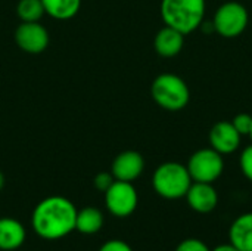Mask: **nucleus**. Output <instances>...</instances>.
Listing matches in <instances>:
<instances>
[{
	"mask_svg": "<svg viewBox=\"0 0 252 251\" xmlns=\"http://www.w3.org/2000/svg\"><path fill=\"white\" fill-rule=\"evenodd\" d=\"M241 135L232 124V121H219L210 130L211 148L221 155L233 154L241 146Z\"/></svg>",
	"mask_w": 252,
	"mask_h": 251,
	"instance_id": "9b49d317",
	"label": "nucleus"
},
{
	"mask_svg": "<svg viewBox=\"0 0 252 251\" xmlns=\"http://www.w3.org/2000/svg\"><path fill=\"white\" fill-rule=\"evenodd\" d=\"M16 13L22 22H38L46 10L41 0H19Z\"/></svg>",
	"mask_w": 252,
	"mask_h": 251,
	"instance_id": "f3484780",
	"label": "nucleus"
},
{
	"mask_svg": "<svg viewBox=\"0 0 252 251\" xmlns=\"http://www.w3.org/2000/svg\"><path fill=\"white\" fill-rule=\"evenodd\" d=\"M232 124L235 126V129L239 132L241 136H247V135L250 136L252 127V115L248 112H241L233 118Z\"/></svg>",
	"mask_w": 252,
	"mask_h": 251,
	"instance_id": "a211bd4d",
	"label": "nucleus"
},
{
	"mask_svg": "<svg viewBox=\"0 0 252 251\" xmlns=\"http://www.w3.org/2000/svg\"><path fill=\"white\" fill-rule=\"evenodd\" d=\"M15 40L19 49L27 53H41L49 46V33L40 22H21L16 28Z\"/></svg>",
	"mask_w": 252,
	"mask_h": 251,
	"instance_id": "6e6552de",
	"label": "nucleus"
},
{
	"mask_svg": "<svg viewBox=\"0 0 252 251\" xmlns=\"http://www.w3.org/2000/svg\"><path fill=\"white\" fill-rule=\"evenodd\" d=\"M3 186H4V176H3V173L0 172V191L3 189Z\"/></svg>",
	"mask_w": 252,
	"mask_h": 251,
	"instance_id": "b1692460",
	"label": "nucleus"
},
{
	"mask_svg": "<svg viewBox=\"0 0 252 251\" xmlns=\"http://www.w3.org/2000/svg\"><path fill=\"white\" fill-rule=\"evenodd\" d=\"M41 1L46 13L59 21H66L74 18L81 7V0H41Z\"/></svg>",
	"mask_w": 252,
	"mask_h": 251,
	"instance_id": "dca6fc26",
	"label": "nucleus"
},
{
	"mask_svg": "<svg viewBox=\"0 0 252 251\" xmlns=\"http://www.w3.org/2000/svg\"><path fill=\"white\" fill-rule=\"evenodd\" d=\"M239 166L244 173V176L252 182V145L247 146L239 158Z\"/></svg>",
	"mask_w": 252,
	"mask_h": 251,
	"instance_id": "6ab92c4d",
	"label": "nucleus"
},
{
	"mask_svg": "<svg viewBox=\"0 0 252 251\" xmlns=\"http://www.w3.org/2000/svg\"><path fill=\"white\" fill-rule=\"evenodd\" d=\"M186 201L193 212L207 215L214 212L219 206V194L213 183L192 182L189 191L186 192Z\"/></svg>",
	"mask_w": 252,
	"mask_h": 251,
	"instance_id": "9d476101",
	"label": "nucleus"
},
{
	"mask_svg": "<svg viewBox=\"0 0 252 251\" xmlns=\"http://www.w3.org/2000/svg\"><path fill=\"white\" fill-rule=\"evenodd\" d=\"M211 251H241V250H238L233 244H221V246H219V247H216L214 250H211Z\"/></svg>",
	"mask_w": 252,
	"mask_h": 251,
	"instance_id": "5701e85b",
	"label": "nucleus"
},
{
	"mask_svg": "<svg viewBox=\"0 0 252 251\" xmlns=\"http://www.w3.org/2000/svg\"><path fill=\"white\" fill-rule=\"evenodd\" d=\"M229 240L238 250L252 251V213H244L233 220Z\"/></svg>",
	"mask_w": 252,
	"mask_h": 251,
	"instance_id": "4468645a",
	"label": "nucleus"
},
{
	"mask_svg": "<svg viewBox=\"0 0 252 251\" xmlns=\"http://www.w3.org/2000/svg\"><path fill=\"white\" fill-rule=\"evenodd\" d=\"M99 251H133V249L123 240H109L102 244Z\"/></svg>",
	"mask_w": 252,
	"mask_h": 251,
	"instance_id": "4be33fe9",
	"label": "nucleus"
},
{
	"mask_svg": "<svg viewBox=\"0 0 252 251\" xmlns=\"http://www.w3.org/2000/svg\"><path fill=\"white\" fill-rule=\"evenodd\" d=\"M154 101L167 111H182L186 108L190 99V90L188 83L177 74L164 72L159 74L151 87Z\"/></svg>",
	"mask_w": 252,
	"mask_h": 251,
	"instance_id": "20e7f679",
	"label": "nucleus"
},
{
	"mask_svg": "<svg viewBox=\"0 0 252 251\" xmlns=\"http://www.w3.org/2000/svg\"><path fill=\"white\" fill-rule=\"evenodd\" d=\"M176 251H211L210 247L198 240V238H188V240H183L177 247H176Z\"/></svg>",
	"mask_w": 252,
	"mask_h": 251,
	"instance_id": "aec40b11",
	"label": "nucleus"
},
{
	"mask_svg": "<svg viewBox=\"0 0 252 251\" xmlns=\"http://www.w3.org/2000/svg\"><path fill=\"white\" fill-rule=\"evenodd\" d=\"M161 18L167 27L190 34L198 30L205 18V0H161Z\"/></svg>",
	"mask_w": 252,
	"mask_h": 251,
	"instance_id": "f03ea898",
	"label": "nucleus"
},
{
	"mask_svg": "<svg viewBox=\"0 0 252 251\" xmlns=\"http://www.w3.org/2000/svg\"><path fill=\"white\" fill-rule=\"evenodd\" d=\"M211 22L214 31L219 33L221 37L235 38L247 30L250 22V13L242 3L230 0L219 6Z\"/></svg>",
	"mask_w": 252,
	"mask_h": 251,
	"instance_id": "39448f33",
	"label": "nucleus"
},
{
	"mask_svg": "<svg viewBox=\"0 0 252 251\" xmlns=\"http://www.w3.org/2000/svg\"><path fill=\"white\" fill-rule=\"evenodd\" d=\"M27 240L24 225L13 217H0V251L21 249Z\"/></svg>",
	"mask_w": 252,
	"mask_h": 251,
	"instance_id": "f8f14e48",
	"label": "nucleus"
},
{
	"mask_svg": "<svg viewBox=\"0 0 252 251\" xmlns=\"http://www.w3.org/2000/svg\"><path fill=\"white\" fill-rule=\"evenodd\" d=\"M192 182L188 167L177 161L162 163L157 167L152 176L155 192L165 200H180L186 197Z\"/></svg>",
	"mask_w": 252,
	"mask_h": 251,
	"instance_id": "7ed1b4c3",
	"label": "nucleus"
},
{
	"mask_svg": "<svg viewBox=\"0 0 252 251\" xmlns=\"http://www.w3.org/2000/svg\"><path fill=\"white\" fill-rule=\"evenodd\" d=\"M186 167L193 182L214 183L223 175L224 160L223 155L216 149L202 148L190 155Z\"/></svg>",
	"mask_w": 252,
	"mask_h": 251,
	"instance_id": "423d86ee",
	"label": "nucleus"
},
{
	"mask_svg": "<svg viewBox=\"0 0 252 251\" xmlns=\"http://www.w3.org/2000/svg\"><path fill=\"white\" fill-rule=\"evenodd\" d=\"M114 182H115V178L112 176V173H108V172H100L93 179L94 188L100 192H106Z\"/></svg>",
	"mask_w": 252,
	"mask_h": 251,
	"instance_id": "412c9836",
	"label": "nucleus"
},
{
	"mask_svg": "<svg viewBox=\"0 0 252 251\" xmlns=\"http://www.w3.org/2000/svg\"><path fill=\"white\" fill-rule=\"evenodd\" d=\"M105 223L103 213L96 207H84L83 210H77L75 217V231L83 235H94L97 234Z\"/></svg>",
	"mask_w": 252,
	"mask_h": 251,
	"instance_id": "2eb2a0df",
	"label": "nucleus"
},
{
	"mask_svg": "<svg viewBox=\"0 0 252 251\" xmlns=\"http://www.w3.org/2000/svg\"><path fill=\"white\" fill-rule=\"evenodd\" d=\"M183 46H185V34L167 25L157 33L154 40V47L157 53L164 58H173L179 55Z\"/></svg>",
	"mask_w": 252,
	"mask_h": 251,
	"instance_id": "ddd939ff",
	"label": "nucleus"
},
{
	"mask_svg": "<svg viewBox=\"0 0 252 251\" xmlns=\"http://www.w3.org/2000/svg\"><path fill=\"white\" fill-rule=\"evenodd\" d=\"M145 170V160L140 152L137 151H124L118 154L111 167V173L115 180L123 182H134L140 178Z\"/></svg>",
	"mask_w": 252,
	"mask_h": 251,
	"instance_id": "1a4fd4ad",
	"label": "nucleus"
},
{
	"mask_svg": "<svg viewBox=\"0 0 252 251\" xmlns=\"http://www.w3.org/2000/svg\"><path fill=\"white\" fill-rule=\"evenodd\" d=\"M250 138L252 139V127H251V132H250Z\"/></svg>",
	"mask_w": 252,
	"mask_h": 251,
	"instance_id": "393cba45",
	"label": "nucleus"
},
{
	"mask_svg": "<svg viewBox=\"0 0 252 251\" xmlns=\"http://www.w3.org/2000/svg\"><path fill=\"white\" fill-rule=\"evenodd\" d=\"M139 204V195L131 182L115 180L105 192V206L115 217H128Z\"/></svg>",
	"mask_w": 252,
	"mask_h": 251,
	"instance_id": "0eeeda50",
	"label": "nucleus"
},
{
	"mask_svg": "<svg viewBox=\"0 0 252 251\" xmlns=\"http://www.w3.org/2000/svg\"><path fill=\"white\" fill-rule=\"evenodd\" d=\"M77 207L68 198L52 195L41 200L32 210L31 226L34 232L47 241H56L75 231Z\"/></svg>",
	"mask_w": 252,
	"mask_h": 251,
	"instance_id": "f257e3e1",
	"label": "nucleus"
}]
</instances>
